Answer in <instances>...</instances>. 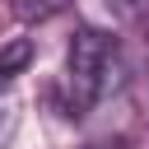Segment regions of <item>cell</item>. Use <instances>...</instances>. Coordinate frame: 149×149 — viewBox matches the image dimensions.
Wrapping results in <instances>:
<instances>
[{
  "instance_id": "6da1fadb",
  "label": "cell",
  "mask_w": 149,
  "mask_h": 149,
  "mask_svg": "<svg viewBox=\"0 0 149 149\" xmlns=\"http://www.w3.org/2000/svg\"><path fill=\"white\" fill-rule=\"evenodd\" d=\"M116 74H121L116 37L102 28H79L70 37V51H65V107H70V116H84L93 102H102L116 88Z\"/></svg>"
},
{
  "instance_id": "277c9868",
  "label": "cell",
  "mask_w": 149,
  "mask_h": 149,
  "mask_svg": "<svg viewBox=\"0 0 149 149\" xmlns=\"http://www.w3.org/2000/svg\"><path fill=\"white\" fill-rule=\"evenodd\" d=\"M121 9H130V14H140V19H149V0H116Z\"/></svg>"
},
{
  "instance_id": "7a4b0ae2",
  "label": "cell",
  "mask_w": 149,
  "mask_h": 149,
  "mask_svg": "<svg viewBox=\"0 0 149 149\" xmlns=\"http://www.w3.org/2000/svg\"><path fill=\"white\" fill-rule=\"evenodd\" d=\"M14 5V14L23 19V23H47V19H56L70 0H9Z\"/></svg>"
},
{
  "instance_id": "3957f363",
  "label": "cell",
  "mask_w": 149,
  "mask_h": 149,
  "mask_svg": "<svg viewBox=\"0 0 149 149\" xmlns=\"http://www.w3.org/2000/svg\"><path fill=\"white\" fill-rule=\"evenodd\" d=\"M14 121H19V102H14L9 93H0V149L9 144V135H14Z\"/></svg>"
}]
</instances>
